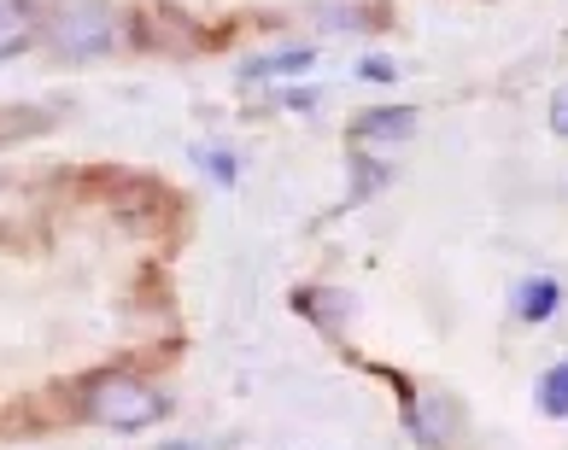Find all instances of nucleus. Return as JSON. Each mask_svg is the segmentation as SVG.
I'll return each instance as SVG.
<instances>
[{
    "mask_svg": "<svg viewBox=\"0 0 568 450\" xmlns=\"http://www.w3.org/2000/svg\"><path fill=\"white\" fill-rule=\"evenodd\" d=\"M164 410H171V403L130 375H106V380L89 386V416L100 427H118V433H141V427H153Z\"/></svg>",
    "mask_w": 568,
    "mask_h": 450,
    "instance_id": "1",
    "label": "nucleus"
},
{
    "mask_svg": "<svg viewBox=\"0 0 568 450\" xmlns=\"http://www.w3.org/2000/svg\"><path fill=\"white\" fill-rule=\"evenodd\" d=\"M118 41V18L100 0H71V7L48 12V48L65 59H94Z\"/></svg>",
    "mask_w": 568,
    "mask_h": 450,
    "instance_id": "2",
    "label": "nucleus"
},
{
    "mask_svg": "<svg viewBox=\"0 0 568 450\" xmlns=\"http://www.w3.org/2000/svg\"><path fill=\"white\" fill-rule=\"evenodd\" d=\"M41 35V12L30 0H0V59H18Z\"/></svg>",
    "mask_w": 568,
    "mask_h": 450,
    "instance_id": "3",
    "label": "nucleus"
},
{
    "mask_svg": "<svg viewBox=\"0 0 568 450\" xmlns=\"http://www.w3.org/2000/svg\"><path fill=\"white\" fill-rule=\"evenodd\" d=\"M416 112L410 105H387V112H364L357 117V141H410Z\"/></svg>",
    "mask_w": 568,
    "mask_h": 450,
    "instance_id": "4",
    "label": "nucleus"
},
{
    "mask_svg": "<svg viewBox=\"0 0 568 450\" xmlns=\"http://www.w3.org/2000/svg\"><path fill=\"white\" fill-rule=\"evenodd\" d=\"M311 64H317V53L311 48H287V53H264V59H252L246 64V82H264V76H293V71H311Z\"/></svg>",
    "mask_w": 568,
    "mask_h": 450,
    "instance_id": "5",
    "label": "nucleus"
},
{
    "mask_svg": "<svg viewBox=\"0 0 568 450\" xmlns=\"http://www.w3.org/2000/svg\"><path fill=\"white\" fill-rule=\"evenodd\" d=\"M539 410L545 416H568V362H557V369L539 380Z\"/></svg>",
    "mask_w": 568,
    "mask_h": 450,
    "instance_id": "6",
    "label": "nucleus"
},
{
    "mask_svg": "<svg viewBox=\"0 0 568 450\" xmlns=\"http://www.w3.org/2000/svg\"><path fill=\"white\" fill-rule=\"evenodd\" d=\"M557 282H534L528 293H521V316H528V321H545V316H551L557 310Z\"/></svg>",
    "mask_w": 568,
    "mask_h": 450,
    "instance_id": "7",
    "label": "nucleus"
},
{
    "mask_svg": "<svg viewBox=\"0 0 568 450\" xmlns=\"http://www.w3.org/2000/svg\"><path fill=\"white\" fill-rule=\"evenodd\" d=\"M357 76H364V82H393L398 71H393L387 59H364V64H357Z\"/></svg>",
    "mask_w": 568,
    "mask_h": 450,
    "instance_id": "8",
    "label": "nucleus"
},
{
    "mask_svg": "<svg viewBox=\"0 0 568 450\" xmlns=\"http://www.w3.org/2000/svg\"><path fill=\"white\" fill-rule=\"evenodd\" d=\"M551 129H557V135H568V82H562L557 100H551Z\"/></svg>",
    "mask_w": 568,
    "mask_h": 450,
    "instance_id": "9",
    "label": "nucleus"
}]
</instances>
